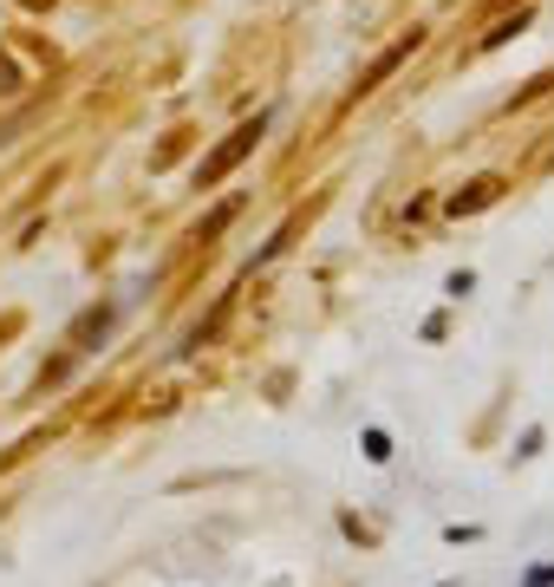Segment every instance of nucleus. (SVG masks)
<instances>
[{"label":"nucleus","mask_w":554,"mask_h":587,"mask_svg":"<svg viewBox=\"0 0 554 587\" xmlns=\"http://www.w3.org/2000/svg\"><path fill=\"white\" fill-rule=\"evenodd\" d=\"M0 91H13V65L7 59H0Z\"/></svg>","instance_id":"3"},{"label":"nucleus","mask_w":554,"mask_h":587,"mask_svg":"<svg viewBox=\"0 0 554 587\" xmlns=\"http://www.w3.org/2000/svg\"><path fill=\"white\" fill-rule=\"evenodd\" d=\"M255 144H261V118H255V124H242V131H229V144H216V150L196 163V183H202V189H209V183H222V176H229V170H235Z\"/></svg>","instance_id":"1"},{"label":"nucleus","mask_w":554,"mask_h":587,"mask_svg":"<svg viewBox=\"0 0 554 587\" xmlns=\"http://www.w3.org/2000/svg\"><path fill=\"white\" fill-rule=\"evenodd\" d=\"M483 203H496V176H483V183L457 189V196H451V216H464V209H483Z\"/></svg>","instance_id":"2"}]
</instances>
